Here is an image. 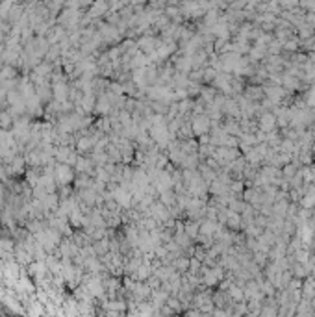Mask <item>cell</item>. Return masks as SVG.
I'll list each match as a JSON object with an SVG mask.
<instances>
[{
	"instance_id": "277c9868",
	"label": "cell",
	"mask_w": 315,
	"mask_h": 317,
	"mask_svg": "<svg viewBox=\"0 0 315 317\" xmlns=\"http://www.w3.org/2000/svg\"><path fill=\"white\" fill-rule=\"evenodd\" d=\"M173 267H175L176 273H185L189 267V258H184V256H180V258H175L173 260Z\"/></svg>"
},
{
	"instance_id": "52a82bcc",
	"label": "cell",
	"mask_w": 315,
	"mask_h": 317,
	"mask_svg": "<svg viewBox=\"0 0 315 317\" xmlns=\"http://www.w3.org/2000/svg\"><path fill=\"white\" fill-rule=\"evenodd\" d=\"M184 230H185V234H187L189 238H197V236H199V225H197V223H193V221H191V223H187Z\"/></svg>"
},
{
	"instance_id": "8992f818",
	"label": "cell",
	"mask_w": 315,
	"mask_h": 317,
	"mask_svg": "<svg viewBox=\"0 0 315 317\" xmlns=\"http://www.w3.org/2000/svg\"><path fill=\"white\" fill-rule=\"evenodd\" d=\"M104 11H106V2H104V0H100V2H97V4L91 8V11H89V17H97V15L104 13Z\"/></svg>"
},
{
	"instance_id": "7a4b0ae2",
	"label": "cell",
	"mask_w": 315,
	"mask_h": 317,
	"mask_svg": "<svg viewBox=\"0 0 315 317\" xmlns=\"http://www.w3.org/2000/svg\"><path fill=\"white\" fill-rule=\"evenodd\" d=\"M76 160H78V151L74 146L59 145L58 149H56V161H59V163H69V165L74 167Z\"/></svg>"
},
{
	"instance_id": "ba28073f",
	"label": "cell",
	"mask_w": 315,
	"mask_h": 317,
	"mask_svg": "<svg viewBox=\"0 0 315 317\" xmlns=\"http://www.w3.org/2000/svg\"><path fill=\"white\" fill-rule=\"evenodd\" d=\"M214 230H215V225H214V223H204L202 228H200V232H202V234H212Z\"/></svg>"
},
{
	"instance_id": "3957f363",
	"label": "cell",
	"mask_w": 315,
	"mask_h": 317,
	"mask_svg": "<svg viewBox=\"0 0 315 317\" xmlns=\"http://www.w3.org/2000/svg\"><path fill=\"white\" fill-rule=\"evenodd\" d=\"M13 121H15V117L10 113V110H8V108H6V110H0V128L11 130V126H13Z\"/></svg>"
},
{
	"instance_id": "6da1fadb",
	"label": "cell",
	"mask_w": 315,
	"mask_h": 317,
	"mask_svg": "<svg viewBox=\"0 0 315 317\" xmlns=\"http://www.w3.org/2000/svg\"><path fill=\"white\" fill-rule=\"evenodd\" d=\"M54 178H56V184L58 187H63V185H71L74 182V169L73 165L69 163H56L54 167Z\"/></svg>"
},
{
	"instance_id": "5b68a950",
	"label": "cell",
	"mask_w": 315,
	"mask_h": 317,
	"mask_svg": "<svg viewBox=\"0 0 315 317\" xmlns=\"http://www.w3.org/2000/svg\"><path fill=\"white\" fill-rule=\"evenodd\" d=\"M208 130V119L204 117H197L193 121V132L197 134V136H200V134H204Z\"/></svg>"
}]
</instances>
